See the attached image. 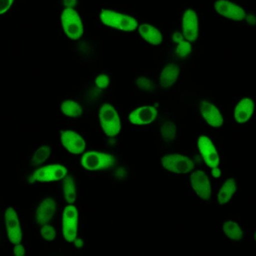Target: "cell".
<instances>
[{
  "label": "cell",
  "instance_id": "obj_27",
  "mask_svg": "<svg viewBox=\"0 0 256 256\" xmlns=\"http://www.w3.org/2000/svg\"><path fill=\"white\" fill-rule=\"evenodd\" d=\"M176 48H175V54L180 57V58H185L187 56L190 55L191 51H192V46H191V42L187 41L186 39H183L181 41H179L178 43H176Z\"/></svg>",
  "mask_w": 256,
  "mask_h": 256
},
{
  "label": "cell",
  "instance_id": "obj_26",
  "mask_svg": "<svg viewBox=\"0 0 256 256\" xmlns=\"http://www.w3.org/2000/svg\"><path fill=\"white\" fill-rule=\"evenodd\" d=\"M135 84L140 90L147 92V93H151V92L155 91V88H156L154 82L150 78L145 77V76L137 77L135 80Z\"/></svg>",
  "mask_w": 256,
  "mask_h": 256
},
{
  "label": "cell",
  "instance_id": "obj_19",
  "mask_svg": "<svg viewBox=\"0 0 256 256\" xmlns=\"http://www.w3.org/2000/svg\"><path fill=\"white\" fill-rule=\"evenodd\" d=\"M137 29L139 35L151 45H159L163 40L161 32L153 25L142 24L138 26Z\"/></svg>",
  "mask_w": 256,
  "mask_h": 256
},
{
  "label": "cell",
  "instance_id": "obj_18",
  "mask_svg": "<svg viewBox=\"0 0 256 256\" xmlns=\"http://www.w3.org/2000/svg\"><path fill=\"white\" fill-rule=\"evenodd\" d=\"M180 75V67L176 63H168L163 67L159 75V85L162 88L173 86Z\"/></svg>",
  "mask_w": 256,
  "mask_h": 256
},
{
  "label": "cell",
  "instance_id": "obj_21",
  "mask_svg": "<svg viewBox=\"0 0 256 256\" xmlns=\"http://www.w3.org/2000/svg\"><path fill=\"white\" fill-rule=\"evenodd\" d=\"M62 190L65 197V200L68 204H72L75 202L77 197V186L76 181L71 176H65L62 179Z\"/></svg>",
  "mask_w": 256,
  "mask_h": 256
},
{
  "label": "cell",
  "instance_id": "obj_5",
  "mask_svg": "<svg viewBox=\"0 0 256 256\" xmlns=\"http://www.w3.org/2000/svg\"><path fill=\"white\" fill-rule=\"evenodd\" d=\"M67 175V168L61 164H49L35 169L28 176V183L52 182L62 180Z\"/></svg>",
  "mask_w": 256,
  "mask_h": 256
},
{
  "label": "cell",
  "instance_id": "obj_37",
  "mask_svg": "<svg viewBox=\"0 0 256 256\" xmlns=\"http://www.w3.org/2000/svg\"><path fill=\"white\" fill-rule=\"evenodd\" d=\"M254 240H255V241H256V232H255V233H254Z\"/></svg>",
  "mask_w": 256,
  "mask_h": 256
},
{
  "label": "cell",
  "instance_id": "obj_25",
  "mask_svg": "<svg viewBox=\"0 0 256 256\" xmlns=\"http://www.w3.org/2000/svg\"><path fill=\"white\" fill-rule=\"evenodd\" d=\"M177 134V127L173 122L167 121L160 126V135L166 142H170L175 139Z\"/></svg>",
  "mask_w": 256,
  "mask_h": 256
},
{
  "label": "cell",
  "instance_id": "obj_33",
  "mask_svg": "<svg viewBox=\"0 0 256 256\" xmlns=\"http://www.w3.org/2000/svg\"><path fill=\"white\" fill-rule=\"evenodd\" d=\"M245 20L249 25H255L256 24V17L254 15H246Z\"/></svg>",
  "mask_w": 256,
  "mask_h": 256
},
{
  "label": "cell",
  "instance_id": "obj_15",
  "mask_svg": "<svg viewBox=\"0 0 256 256\" xmlns=\"http://www.w3.org/2000/svg\"><path fill=\"white\" fill-rule=\"evenodd\" d=\"M56 211V202L51 197H46L38 204L35 210V220L39 225L47 224L51 221Z\"/></svg>",
  "mask_w": 256,
  "mask_h": 256
},
{
  "label": "cell",
  "instance_id": "obj_28",
  "mask_svg": "<svg viewBox=\"0 0 256 256\" xmlns=\"http://www.w3.org/2000/svg\"><path fill=\"white\" fill-rule=\"evenodd\" d=\"M40 234L42 236V238L46 241H52L55 239L56 237V230L55 228L50 225V224H44L41 225V229H40Z\"/></svg>",
  "mask_w": 256,
  "mask_h": 256
},
{
  "label": "cell",
  "instance_id": "obj_31",
  "mask_svg": "<svg viewBox=\"0 0 256 256\" xmlns=\"http://www.w3.org/2000/svg\"><path fill=\"white\" fill-rule=\"evenodd\" d=\"M13 253L15 255H18V256H22L25 254V247L20 244V243H17L15 244V246L13 247Z\"/></svg>",
  "mask_w": 256,
  "mask_h": 256
},
{
  "label": "cell",
  "instance_id": "obj_32",
  "mask_svg": "<svg viewBox=\"0 0 256 256\" xmlns=\"http://www.w3.org/2000/svg\"><path fill=\"white\" fill-rule=\"evenodd\" d=\"M62 4L65 8H74L77 4V0H62Z\"/></svg>",
  "mask_w": 256,
  "mask_h": 256
},
{
  "label": "cell",
  "instance_id": "obj_6",
  "mask_svg": "<svg viewBox=\"0 0 256 256\" xmlns=\"http://www.w3.org/2000/svg\"><path fill=\"white\" fill-rule=\"evenodd\" d=\"M115 163L112 154L101 151H88L81 158V165L89 171H100L111 168Z\"/></svg>",
  "mask_w": 256,
  "mask_h": 256
},
{
  "label": "cell",
  "instance_id": "obj_16",
  "mask_svg": "<svg viewBox=\"0 0 256 256\" xmlns=\"http://www.w3.org/2000/svg\"><path fill=\"white\" fill-rule=\"evenodd\" d=\"M200 113L206 123L214 128H219L223 125L224 118L219 109L208 101H203L200 106Z\"/></svg>",
  "mask_w": 256,
  "mask_h": 256
},
{
  "label": "cell",
  "instance_id": "obj_22",
  "mask_svg": "<svg viewBox=\"0 0 256 256\" xmlns=\"http://www.w3.org/2000/svg\"><path fill=\"white\" fill-rule=\"evenodd\" d=\"M223 234L234 241H240L243 238V231L240 225L234 220H227L222 225Z\"/></svg>",
  "mask_w": 256,
  "mask_h": 256
},
{
  "label": "cell",
  "instance_id": "obj_2",
  "mask_svg": "<svg viewBox=\"0 0 256 256\" xmlns=\"http://www.w3.org/2000/svg\"><path fill=\"white\" fill-rule=\"evenodd\" d=\"M101 128L106 136L116 137L121 130V120L116 109L109 103H104L98 114Z\"/></svg>",
  "mask_w": 256,
  "mask_h": 256
},
{
  "label": "cell",
  "instance_id": "obj_3",
  "mask_svg": "<svg viewBox=\"0 0 256 256\" xmlns=\"http://www.w3.org/2000/svg\"><path fill=\"white\" fill-rule=\"evenodd\" d=\"M61 25L66 36L71 40L82 37L84 32L83 22L74 8H65L61 13Z\"/></svg>",
  "mask_w": 256,
  "mask_h": 256
},
{
  "label": "cell",
  "instance_id": "obj_35",
  "mask_svg": "<svg viewBox=\"0 0 256 256\" xmlns=\"http://www.w3.org/2000/svg\"><path fill=\"white\" fill-rule=\"evenodd\" d=\"M211 169H212V176H213V177L218 178V177L221 176V170H220V168H218V166L213 167V168H211Z\"/></svg>",
  "mask_w": 256,
  "mask_h": 256
},
{
  "label": "cell",
  "instance_id": "obj_20",
  "mask_svg": "<svg viewBox=\"0 0 256 256\" xmlns=\"http://www.w3.org/2000/svg\"><path fill=\"white\" fill-rule=\"evenodd\" d=\"M236 190L237 184L233 178H228L227 180H225L218 191L217 203L219 205H224L228 203L236 193Z\"/></svg>",
  "mask_w": 256,
  "mask_h": 256
},
{
  "label": "cell",
  "instance_id": "obj_23",
  "mask_svg": "<svg viewBox=\"0 0 256 256\" xmlns=\"http://www.w3.org/2000/svg\"><path fill=\"white\" fill-rule=\"evenodd\" d=\"M61 112L67 117L76 118L82 114L83 110L80 104L77 102L73 100H65L61 104Z\"/></svg>",
  "mask_w": 256,
  "mask_h": 256
},
{
  "label": "cell",
  "instance_id": "obj_34",
  "mask_svg": "<svg viewBox=\"0 0 256 256\" xmlns=\"http://www.w3.org/2000/svg\"><path fill=\"white\" fill-rule=\"evenodd\" d=\"M172 39H173V41H174L175 43H178L179 41L183 40L184 37H183L182 33H180V32H175V33L173 34V36H172Z\"/></svg>",
  "mask_w": 256,
  "mask_h": 256
},
{
  "label": "cell",
  "instance_id": "obj_29",
  "mask_svg": "<svg viewBox=\"0 0 256 256\" xmlns=\"http://www.w3.org/2000/svg\"><path fill=\"white\" fill-rule=\"evenodd\" d=\"M110 84V77L106 74H99L95 78V85L100 89H105Z\"/></svg>",
  "mask_w": 256,
  "mask_h": 256
},
{
  "label": "cell",
  "instance_id": "obj_9",
  "mask_svg": "<svg viewBox=\"0 0 256 256\" xmlns=\"http://www.w3.org/2000/svg\"><path fill=\"white\" fill-rule=\"evenodd\" d=\"M197 147L203 158V161L209 168H213L219 165L220 157L218 151L208 136H199L197 140Z\"/></svg>",
  "mask_w": 256,
  "mask_h": 256
},
{
  "label": "cell",
  "instance_id": "obj_8",
  "mask_svg": "<svg viewBox=\"0 0 256 256\" xmlns=\"http://www.w3.org/2000/svg\"><path fill=\"white\" fill-rule=\"evenodd\" d=\"M5 227L7 237L12 244H17L22 241V229L20 225V221L18 218V214L13 207H7L4 213Z\"/></svg>",
  "mask_w": 256,
  "mask_h": 256
},
{
  "label": "cell",
  "instance_id": "obj_30",
  "mask_svg": "<svg viewBox=\"0 0 256 256\" xmlns=\"http://www.w3.org/2000/svg\"><path fill=\"white\" fill-rule=\"evenodd\" d=\"M14 0H0V15L6 13L12 6Z\"/></svg>",
  "mask_w": 256,
  "mask_h": 256
},
{
  "label": "cell",
  "instance_id": "obj_13",
  "mask_svg": "<svg viewBox=\"0 0 256 256\" xmlns=\"http://www.w3.org/2000/svg\"><path fill=\"white\" fill-rule=\"evenodd\" d=\"M60 141L64 148L72 154L79 155L85 150L86 144L83 137L73 130L62 131L60 134Z\"/></svg>",
  "mask_w": 256,
  "mask_h": 256
},
{
  "label": "cell",
  "instance_id": "obj_24",
  "mask_svg": "<svg viewBox=\"0 0 256 256\" xmlns=\"http://www.w3.org/2000/svg\"><path fill=\"white\" fill-rule=\"evenodd\" d=\"M50 153H51V150L49 146L47 145L39 146L33 154V157L31 159V164L33 166H39L49 158Z\"/></svg>",
  "mask_w": 256,
  "mask_h": 256
},
{
  "label": "cell",
  "instance_id": "obj_10",
  "mask_svg": "<svg viewBox=\"0 0 256 256\" xmlns=\"http://www.w3.org/2000/svg\"><path fill=\"white\" fill-rule=\"evenodd\" d=\"M190 184L194 193L202 200H208L211 196V183L207 174L202 170H193L190 175Z\"/></svg>",
  "mask_w": 256,
  "mask_h": 256
},
{
  "label": "cell",
  "instance_id": "obj_4",
  "mask_svg": "<svg viewBox=\"0 0 256 256\" xmlns=\"http://www.w3.org/2000/svg\"><path fill=\"white\" fill-rule=\"evenodd\" d=\"M162 167L175 174H187L194 170V162L186 155L180 153H169L164 155L161 160Z\"/></svg>",
  "mask_w": 256,
  "mask_h": 256
},
{
  "label": "cell",
  "instance_id": "obj_1",
  "mask_svg": "<svg viewBox=\"0 0 256 256\" xmlns=\"http://www.w3.org/2000/svg\"><path fill=\"white\" fill-rule=\"evenodd\" d=\"M99 18L104 25L125 32L134 31L138 27L137 20L134 17L113 10L103 9L99 14Z\"/></svg>",
  "mask_w": 256,
  "mask_h": 256
},
{
  "label": "cell",
  "instance_id": "obj_36",
  "mask_svg": "<svg viewBox=\"0 0 256 256\" xmlns=\"http://www.w3.org/2000/svg\"><path fill=\"white\" fill-rule=\"evenodd\" d=\"M73 243H74V245H75L77 248H81V247L83 246V244H84V242H83V240H82L81 238H75L74 241H73Z\"/></svg>",
  "mask_w": 256,
  "mask_h": 256
},
{
  "label": "cell",
  "instance_id": "obj_12",
  "mask_svg": "<svg viewBox=\"0 0 256 256\" xmlns=\"http://www.w3.org/2000/svg\"><path fill=\"white\" fill-rule=\"evenodd\" d=\"M182 35L184 39L193 42L199 35V20L196 12L191 9L185 10L182 17Z\"/></svg>",
  "mask_w": 256,
  "mask_h": 256
},
{
  "label": "cell",
  "instance_id": "obj_11",
  "mask_svg": "<svg viewBox=\"0 0 256 256\" xmlns=\"http://www.w3.org/2000/svg\"><path fill=\"white\" fill-rule=\"evenodd\" d=\"M214 9L219 15L234 21H242L246 16V12L242 7L229 0L215 1Z\"/></svg>",
  "mask_w": 256,
  "mask_h": 256
},
{
  "label": "cell",
  "instance_id": "obj_17",
  "mask_svg": "<svg viewBox=\"0 0 256 256\" xmlns=\"http://www.w3.org/2000/svg\"><path fill=\"white\" fill-rule=\"evenodd\" d=\"M255 110V103L251 98H242L234 108V119L237 123H246Z\"/></svg>",
  "mask_w": 256,
  "mask_h": 256
},
{
  "label": "cell",
  "instance_id": "obj_14",
  "mask_svg": "<svg viewBox=\"0 0 256 256\" xmlns=\"http://www.w3.org/2000/svg\"><path fill=\"white\" fill-rule=\"evenodd\" d=\"M158 115V110L152 105L141 106L133 110L128 115V120L133 125H148L151 124Z\"/></svg>",
  "mask_w": 256,
  "mask_h": 256
},
{
  "label": "cell",
  "instance_id": "obj_7",
  "mask_svg": "<svg viewBox=\"0 0 256 256\" xmlns=\"http://www.w3.org/2000/svg\"><path fill=\"white\" fill-rule=\"evenodd\" d=\"M61 232L67 242H73L78 232V211L77 208L70 204L66 206L62 213Z\"/></svg>",
  "mask_w": 256,
  "mask_h": 256
}]
</instances>
